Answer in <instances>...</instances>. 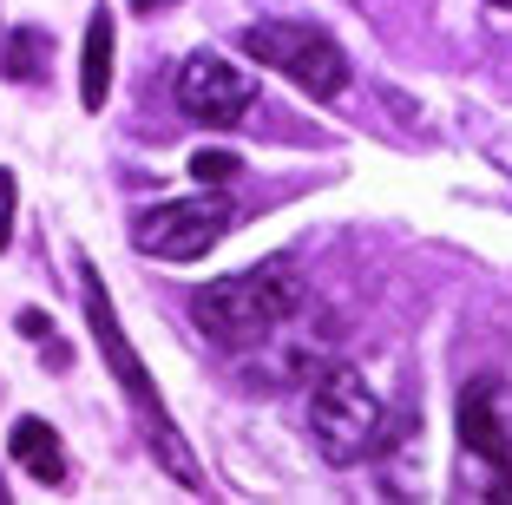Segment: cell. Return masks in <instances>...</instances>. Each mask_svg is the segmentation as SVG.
Returning <instances> with one entry per match:
<instances>
[{
    "label": "cell",
    "mask_w": 512,
    "mask_h": 505,
    "mask_svg": "<svg viewBox=\"0 0 512 505\" xmlns=\"http://www.w3.org/2000/svg\"><path fill=\"white\" fill-rule=\"evenodd\" d=\"M302 309V276L289 256H263L243 276H217L191 296L197 328L211 335L217 348H256L270 328H283Z\"/></svg>",
    "instance_id": "1"
},
{
    "label": "cell",
    "mask_w": 512,
    "mask_h": 505,
    "mask_svg": "<svg viewBox=\"0 0 512 505\" xmlns=\"http://www.w3.org/2000/svg\"><path fill=\"white\" fill-rule=\"evenodd\" d=\"M86 276V315H92V342H99V355L112 361V374H119V387L132 394V407L151 420V433H158V460H165V473L178 479V486H204V473H197V460L184 453V433L171 427V414H165V401H158V387H151V374L138 368V355H132V342H125V328H119V315H112V296H106V283H99V269H79Z\"/></svg>",
    "instance_id": "2"
},
{
    "label": "cell",
    "mask_w": 512,
    "mask_h": 505,
    "mask_svg": "<svg viewBox=\"0 0 512 505\" xmlns=\"http://www.w3.org/2000/svg\"><path fill=\"white\" fill-rule=\"evenodd\" d=\"M309 433L329 453L335 466H355L368 453H381L388 440V414H381V394H368V381L355 368H329L309 394Z\"/></svg>",
    "instance_id": "3"
},
{
    "label": "cell",
    "mask_w": 512,
    "mask_h": 505,
    "mask_svg": "<svg viewBox=\"0 0 512 505\" xmlns=\"http://www.w3.org/2000/svg\"><path fill=\"white\" fill-rule=\"evenodd\" d=\"M243 53L296 79L309 99H342L348 86V53L335 46L329 27H309V20H256V27H243Z\"/></svg>",
    "instance_id": "4"
},
{
    "label": "cell",
    "mask_w": 512,
    "mask_h": 505,
    "mask_svg": "<svg viewBox=\"0 0 512 505\" xmlns=\"http://www.w3.org/2000/svg\"><path fill=\"white\" fill-rule=\"evenodd\" d=\"M237 223L224 191H204V197H171V204H151L138 217V250L158 256V263H197V256L224 243V230Z\"/></svg>",
    "instance_id": "5"
},
{
    "label": "cell",
    "mask_w": 512,
    "mask_h": 505,
    "mask_svg": "<svg viewBox=\"0 0 512 505\" xmlns=\"http://www.w3.org/2000/svg\"><path fill=\"white\" fill-rule=\"evenodd\" d=\"M171 92H178L184 119H197V125H237L243 112H250V99H256V79H243L224 53H191V60H178Z\"/></svg>",
    "instance_id": "6"
},
{
    "label": "cell",
    "mask_w": 512,
    "mask_h": 505,
    "mask_svg": "<svg viewBox=\"0 0 512 505\" xmlns=\"http://www.w3.org/2000/svg\"><path fill=\"white\" fill-rule=\"evenodd\" d=\"M460 446L493 473V486H512V440L499 427V381L493 374L460 387Z\"/></svg>",
    "instance_id": "7"
},
{
    "label": "cell",
    "mask_w": 512,
    "mask_h": 505,
    "mask_svg": "<svg viewBox=\"0 0 512 505\" xmlns=\"http://www.w3.org/2000/svg\"><path fill=\"white\" fill-rule=\"evenodd\" d=\"M112 53H119L112 7H92L86 53H79V105H86V112H106V99H112Z\"/></svg>",
    "instance_id": "8"
},
{
    "label": "cell",
    "mask_w": 512,
    "mask_h": 505,
    "mask_svg": "<svg viewBox=\"0 0 512 505\" xmlns=\"http://www.w3.org/2000/svg\"><path fill=\"white\" fill-rule=\"evenodd\" d=\"M7 453H14V466L27 479H40V486H66V453H60V433L46 427V420H14V433H7Z\"/></svg>",
    "instance_id": "9"
},
{
    "label": "cell",
    "mask_w": 512,
    "mask_h": 505,
    "mask_svg": "<svg viewBox=\"0 0 512 505\" xmlns=\"http://www.w3.org/2000/svg\"><path fill=\"white\" fill-rule=\"evenodd\" d=\"M46 60H53V33H46V27H14L7 46H0V79L27 86V79L46 73Z\"/></svg>",
    "instance_id": "10"
},
{
    "label": "cell",
    "mask_w": 512,
    "mask_h": 505,
    "mask_svg": "<svg viewBox=\"0 0 512 505\" xmlns=\"http://www.w3.org/2000/svg\"><path fill=\"white\" fill-rule=\"evenodd\" d=\"M230 178H243V158L237 151H191V184H230Z\"/></svg>",
    "instance_id": "11"
},
{
    "label": "cell",
    "mask_w": 512,
    "mask_h": 505,
    "mask_svg": "<svg viewBox=\"0 0 512 505\" xmlns=\"http://www.w3.org/2000/svg\"><path fill=\"white\" fill-rule=\"evenodd\" d=\"M14 204H20V184H14V171L0 164V250L14 243Z\"/></svg>",
    "instance_id": "12"
},
{
    "label": "cell",
    "mask_w": 512,
    "mask_h": 505,
    "mask_svg": "<svg viewBox=\"0 0 512 505\" xmlns=\"http://www.w3.org/2000/svg\"><path fill=\"white\" fill-rule=\"evenodd\" d=\"M14 328L27 335V342H53V315H40V309H20Z\"/></svg>",
    "instance_id": "13"
},
{
    "label": "cell",
    "mask_w": 512,
    "mask_h": 505,
    "mask_svg": "<svg viewBox=\"0 0 512 505\" xmlns=\"http://www.w3.org/2000/svg\"><path fill=\"white\" fill-rule=\"evenodd\" d=\"M132 7H138V14H151V7H171V0H132Z\"/></svg>",
    "instance_id": "14"
},
{
    "label": "cell",
    "mask_w": 512,
    "mask_h": 505,
    "mask_svg": "<svg viewBox=\"0 0 512 505\" xmlns=\"http://www.w3.org/2000/svg\"><path fill=\"white\" fill-rule=\"evenodd\" d=\"M493 14H512V0H493Z\"/></svg>",
    "instance_id": "15"
}]
</instances>
